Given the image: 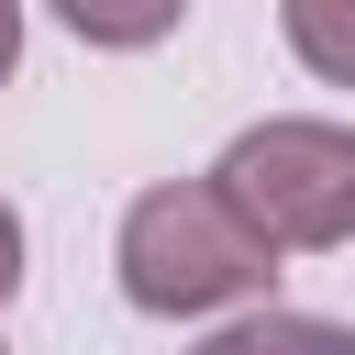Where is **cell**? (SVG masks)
<instances>
[{
	"label": "cell",
	"mask_w": 355,
	"mask_h": 355,
	"mask_svg": "<svg viewBox=\"0 0 355 355\" xmlns=\"http://www.w3.org/2000/svg\"><path fill=\"white\" fill-rule=\"evenodd\" d=\"M111 266H122V300L155 311V322L233 311V300H255V288L277 277V255L211 200V178H166V189H144V200L122 211Z\"/></svg>",
	"instance_id": "cell-1"
},
{
	"label": "cell",
	"mask_w": 355,
	"mask_h": 355,
	"mask_svg": "<svg viewBox=\"0 0 355 355\" xmlns=\"http://www.w3.org/2000/svg\"><path fill=\"white\" fill-rule=\"evenodd\" d=\"M211 200L266 244V255H322L355 233V133L344 122H255L222 144Z\"/></svg>",
	"instance_id": "cell-2"
},
{
	"label": "cell",
	"mask_w": 355,
	"mask_h": 355,
	"mask_svg": "<svg viewBox=\"0 0 355 355\" xmlns=\"http://www.w3.org/2000/svg\"><path fill=\"white\" fill-rule=\"evenodd\" d=\"M189 355H355V333L322 322V311H244V322H222V333L189 344Z\"/></svg>",
	"instance_id": "cell-3"
},
{
	"label": "cell",
	"mask_w": 355,
	"mask_h": 355,
	"mask_svg": "<svg viewBox=\"0 0 355 355\" xmlns=\"http://www.w3.org/2000/svg\"><path fill=\"white\" fill-rule=\"evenodd\" d=\"M277 22H288V44H300L311 78L355 89V0H277Z\"/></svg>",
	"instance_id": "cell-4"
},
{
	"label": "cell",
	"mask_w": 355,
	"mask_h": 355,
	"mask_svg": "<svg viewBox=\"0 0 355 355\" xmlns=\"http://www.w3.org/2000/svg\"><path fill=\"white\" fill-rule=\"evenodd\" d=\"M55 11H67V33H89V44H155V33H178L189 0H55Z\"/></svg>",
	"instance_id": "cell-5"
},
{
	"label": "cell",
	"mask_w": 355,
	"mask_h": 355,
	"mask_svg": "<svg viewBox=\"0 0 355 355\" xmlns=\"http://www.w3.org/2000/svg\"><path fill=\"white\" fill-rule=\"evenodd\" d=\"M22 288V222H11V200H0V300Z\"/></svg>",
	"instance_id": "cell-6"
},
{
	"label": "cell",
	"mask_w": 355,
	"mask_h": 355,
	"mask_svg": "<svg viewBox=\"0 0 355 355\" xmlns=\"http://www.w3.org/2000/svg\"><path fill=\"white\" fill-rule=\"evenodd\" d=\"M22 67V0H0V78Z\"/></svg>",
	"instance_id": "cell-7"
},
{
	"label": "cell",
	"mask_w": 355,
	"mask_h": 355,
	"mask_svg": "<svg viewBox=\"0 0 355 355\" xmlns=\"http://www.w3.org/2000/svg\"><path fill=\"white\" fill-rule=\"evenodd\" d=\"M0 355H11V344H0Z\"/></svg>",
	"instance_id": "cell-8"
}]
</instances>
